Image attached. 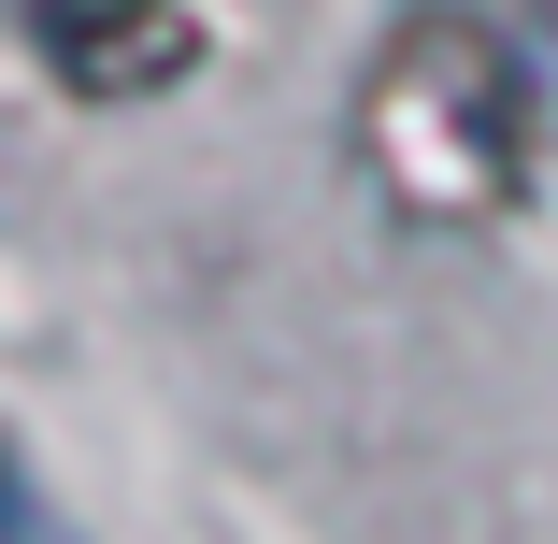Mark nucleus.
I'll return each instance as SVG.
<instances>
[{"mask_svg":"<svg viewBox=\"0 0 558 544\" xmlns=\"http://www.w3.org/2000/svg\"><path fill=\"white\" fill-rule=\"evenodd\" d=\"M29 58L58 100L86 116H130V100H172L201 72V0H29Z\"/></svg>","mask_w":558,"mask_h":544,"instance_id":"2","label":"nucleus"},{"mask_svg":"<svg viewBox=\"0 0 558 544\" xmlns=\"http://www.w3.org/2000/svg\"><path fill=\"white\" fill-rule=\"evenodd\" d=\"M359 172L401 230H501L544 172V86L501 15L415 0L359 72Z\"/></svg>","mask_w":558,"mask_h":544,"instance_id":"1","label":"nucleus"}]
</instances>
